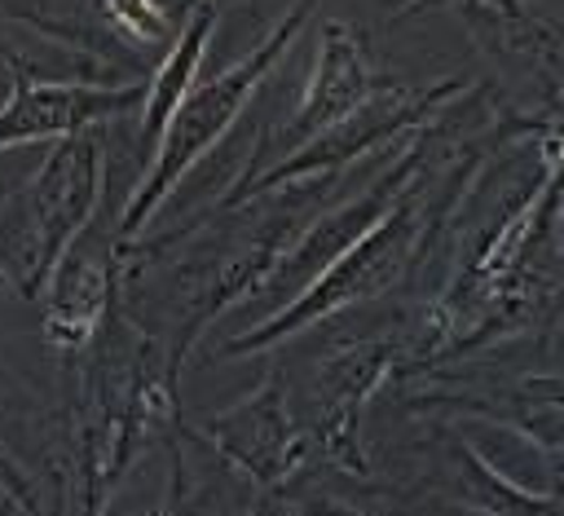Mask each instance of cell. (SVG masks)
<instances>
[{
	"instance_id": "obj_9",
	"label": "cell",
	"mask_w": 564,
	"mask_h": 516,
	"mask_svg": "<svg viewBox=\"0 0 564 516\" xmlns=\"http://www.w3.org/2000/svg\"><path fill=\"white\" fill-rule=\"evenodd\" d=\"M194 437L216 450L238 476H247L256 490H282L295 472L308 467V437L295 419V397H291V375L273 357L264 375L251 384L247 397L234 406L189 423Z\"/></svg>"
},
{
	"instance_id": "obj_6",
	"label": "cell",
	"mask_w": 564,
	"mask_h": 516,
	"mask_svg": "<svg viewBox=\"0 0 564 516\" xmlns=\"http://www.w3.org/2000/svg\"><path fill=\"white\" fill-rule=\"evenodd\" d=\"M401 75L383 71L366 31L344 22V18H326L317 31V57L300 84V97L286 115H264L256 119V146H251V163L242 172V181L234 190H225L212 203H234L264 168H273L278 159H286L291 150H300L304 141H313L317 132L335 128L339 119H348L352 110H361L370 97H379L388 84H397Z\"/></svg>"
},
{
	"instance_id": "obj_13",
	"label": "cell",
	"mask_w": 564,
	"mask_h": 516,
	"mask_svg": "<svg viewBox=\"0 0 564 516\" xmlns=\"http://www.w3.org/2000/svg\"><path fill=\"white\" fill-rule=\"evenodd\" d=\"M0 516H18V512H13V507H9L4 498H0Z\"/></svg>"
},
{
	"instance_id": "obj_8",
	"label": "cell",
	"mask_w": 564,
	"mask_h": 516,
	"mask_svg": "<svg viewBox=\"0 0 564 516\" xmlns=\"http://www.w3.org/2000/svg\"><path fill=\"white\" fill-rule=\"evenodd\" d=\"M449 4L471 35L476 53L502 71V97L524 88L520 106L533 115L560 119V22L555 9H538V0H401L392 22L410 18L414 9Z\"/></svg>"
},
{
	"instance_id": "obj_11",
	"label": "cell",
	"mask_w": 564,
	"mask_h": 516,
	"mask_svg": "<svg viewBox=\"0 0 564 516\" xmlns=\"http://www.w3.org/2000/svg\"><path fill=\"white\" fill-rule=\"evenodd\" d=\"M0 498L18 516H62V419L0 357Z\"/></svg>"
},
{
	"instance_id": "obj_1",
	"label": "cell",
	"mask_w": 564,
	"mask_h": 516,
	"mask_svg": "<svg viewBox=\"0 0 564 516\" xmlns=\"http://www.w3.org/2000/svg\"><path fill=\"white\" fill-rule=\"evenodd\" d=\"M344 176H304L238 203H198L119 247L115 309L185 370L216 318L247 304Z\"/></svg>"
},
{
	"instance_id": "obj_5",
	"label": "cell",
	"mask_w": 564,
	"mask_h": 516,
	"mask_svg": "<svg viewBox=\"0 0 564 516\" xmlns=\"http://www.w3.org/2000/svg\"><path fill=\"white\" fill-rule=\"evenodd\" d=\"M106 185V123L48 141V154L0 190V295L40 300L57 256Z\"/></svg>"
},
{
	"instance_id": "obj_3",
	"label": "cell",
	"mask_w": 564,
	"mask_h": 516,
	"mask_svg": "<svg viewBox=\"0 0 564 516\" xmlns=\"http://www.w3.org/2000/svg\"><path fill=\"white\" fill-rule=\"evenodd\" d=\"M560 335H546L529 348V357L520 362L516 348L524 344H507L494 353H476V357H458V362H436V366H419L397 375L388 388L397 393L401 410H410L414 419H485L498 423L502 432H516L520 441H529L533 450L546 454L551 476L560 481V366L555 362H533L538 348L555 344Z\"/></svg>"
},
{
	"instance_id": "obj_12",
	"label": "cell",
	"mask_w": 564,
	"mask_h": 516,
	"mask_svg": "<svg viewBox=\"0 0 564 516\" xmlns=\"http://www.w3.org/2000/svg\"><path fill=\"white\" fill-rule=\"evenodd\" d=\"M189 4H216V9H220V4H229V0H181V9H189Z\"/></svg>"
},
{
	"instance_id": "obj_10",
	"label": "cell",
	"mask_w": 564,
	"mask_h": 516,
	"mask_svg": "<svg viewBox=\"0 0 564 516\" xmlns=\"http://www.w3.org/2000/svg\"><path fill=\"white\" fill-rule=\"evenodd\" d=\"M0 62L9 66V101L0 106V150L57 141L137 115L145 84H97V79H44L40 66L0 40Z\"/></svg>"
},
{
	"instance_id": "obj_4",
	"label": "cell",
	"mask_w": 564,
	"mask_h": 516,
	"mask_svg": "<svg viewBox=\"0 0 564 516\" xmlns=\"http://www.w3.org/2000/svg\"><path fill=\"white\" fill-rule=\"evenodd\" d=\"M313 9H317V0H295L286 9V18H278L269 26V35L251 53H242L229 66H220L216 75L189 84V93L176 101L172 119L163 123V132L154 141V154H150L145 176L137 181V190H132V198L123 207V221H119V238L123 243H132L137 234H145L154 225V216L167 207V198L185 185V176L207 154H216V146L234 132V123L242 119L247 101L264 88V79L273 75V66L282 57H291L300 31L313 22Z\"/></svg>"
},
{
	"instance_id": "obj_7",
	"label": "cell",
	"mask_w": 564,
	"mask_h": 516,
	"mask_svg": "<svg viewBox=\"0 0 564 516\" xmlns=\"http://www.w3.org/2000/svg\"><path fill=\"white\" fill-rule=\"evenodd\" d=\"M388 485L405 507L419 498L476 516H560L564 507L560 485L538 494L511 481L480 445H471L445 419H419V432L405 450V472Z\"/></svg>"
},
{
	"instance_id": "obj_2",
	"label": "cell",
	"mask_w": 564,
	"mask_h": 516,
	"mask_svg": "<svg viewBox=\"0 0 564 516\" xmlns=\"http://www.w3.org/2000/svg\"><path fill=\"white\" fill-rule=\"evenodd\" d=\"M295 419L308 437V467L370 481L379 476L366 441L370 401L414 366V300L392 295L330 313L308 326Z\"/></svg>"
}]
</instances>
